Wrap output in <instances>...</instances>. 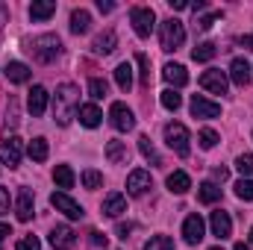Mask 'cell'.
Returning a JSON list of instances; mask_svg holds the SVG:
<instances>
[{
    "mask_svg": "<svg viewBox=\"0 0 253 250\" xmlns=\"http://www.w3.org/2000/svg\"><path fill=\"white\" fill-rule=\"evenodd\" d=\"M77 109H80V91H77V85L62 83L56 88V94H53V118H56V124L68 126Z\"/></svg>",
    "mask_w": 253,
    "mask_h": 250,
    "instance_id": "cell-1",
    "label": "cell"
},
{
    "mask_svg": "<svg viewBox=\"0 0 253 250\" xmlns=\"http://www.w3.org/2000/svg\"><path fill=\"white\" fill-rule=\"evenodd\" d=\"M30 53H33V59L42 65H50L56 56H59V50H62V42H59V36H39V39H33L30 42V47H27Z\"/></svg>",
    "mask_w": 253,
    "mask_h": 250,
    "instance_id": "cell-2",
    "label": "cell"
},
{
    "mask_svg": "<svg viewBox=\"0 0 253 250\" xmlns=\"http://www.w3.org/2000/svg\"><path fill=\"white\" fill-rule=\"evenodd\" d=\"M159 42H162V50H177V47L186 42V27H183V21H177V18L162 21V27H159Z\"/></svg>",
    "mask_w": 253,
    "mask_h": 250,
    "instance_id": "cell-3",
    "label": "cell"
},
{
    "mask_svg": "<svg viewBox=\"0 0 253 250\" xmlns=\"http://www.w3.org/2000/svg\"><path fill=\"white\" fill-rule=\"evenodd\" d=\"M129 21H132V30L138 39H147L153 33V24H156V15L150 6H132L129 9Z\"/></svg>",
    "mask_w": 253,
    "mask_h": 250,
    "instance_id": "cell-4",
    "label": "cell"
},
{
    "mask_svg": "<svg viewBox=\"0 0 253 250\" xmlns=\"http://www.w3.org/2000/svg\"><path fill=\"white\" fill-rule=\"evenodd\" d=\"M165 141L177 156H189V129L183 124H168L165 126Z\"/></svg>",
    "mask_w": 253,
    "mask_h": 250,
    "instance_id": "cell-5",
    "label": "cell"
},
{
    "mask_svg": "<svg viewBox=\"0 0 253 250\" xmlns=\"http://www.w3.org/2000/svg\"><path fill=\"white\" fill-rule=\"evenodd\" d=\"M109 121H112V126H115L118 132H129V129L135 126L132 109H126V103H121V100H115V103L109 106Z\"/></svg>",
    "mask_w": 253,
    "mask_h": 250,
    "instance_id": "cell-6",
    "label": "cell"
},
{
    "mask_svg": "<svg viewBox=\"0 0 253 250\" xmlns=\"http://www.w3.org/2000/svg\"><path fill=\"white\" fill-rule=\"evenodd\" d=\"M50 203H53V206H56V209H59L62 215H68L71 221L83 218V206H80V203H77L74 197H68L65 191H53V194H50Z\"/></svg>",
    "mask_w": 253,
    "mask_h": 250,
    "instance_id": "cell-7",
    "label": "cell"
},
{
    "mask_svg": "<svg viewBox=\"0 0 253 250\" xmlns=\"http://www.w3.org/2000/svg\"><path fill=\"white\" fill-rule=\"evenodd\" d=\"M47 88L44 85H33L30 88V94H27V109L33 112V118H42L44 115V109H47Z\"/></svg>",
    "mask_w": 253,
    "mask_h": 250,
    "instance_id": "cell-8",
    "label": "cell"
},
{
    "mask_svg": "<svg viewBox=\"0 0 253 250\" xmlns=\"http://www.w3.org/2000/svg\"><path fill=\"white\" fill-rule=\"evenodd\" d=\"M21 138H6L3 144H0V165H9V168H18V162H21Z\"/></svg>",
    "mask_w": 253,
    "mask_h": 250,
    "instance_id": "cell-9",
    "label": "cell"
},
{
    "mask_svg": "<svg viewBox=\"0 0 253 250\" xmlns=\"http://www.w3.org/2000/svg\"><path fill=\"white\" fill-rule=\"evenodd\" d=\"M200 85L206 88V91H212V94H227V74L224 71H203V77H200Z\"/></svg>",
    "mask_w": 253,
    "mask_h": 250,
    "instance_id": "cell-10",
    "label": "cell"
},
{
    "mask_svg": "<svg viewBox=\"0 0 253 250\" xmlns=\"http://www.w3.org/2000/svg\"><path fill=\"white\" fill-rule=\"evenodd\" d=\"M147 188H150V171H144V168L129 171V177H126V191H129L132 197H141Z\"/></svg>",
    "mask_w": 253,
    "mask_h": 250,
    "instance_id": "cell-11",
    "label": "cell"
},
{
    "mask_svg": "<svg viewBox=\"0 0 253 250\" xmlns=\"http://www.w3.org/2000/svg\"><path fill=\"white\" fill-rule=\"evenodd\" d=\"M191 115L194 118H218L221 115V106L212 103V100H206L203 94H194L191 97Z\"/></svg>",
    "mask_w": 253,
    "mask_h": 250,
    "instance_id": "cell-12",
    "label": "cell"
},
{
    "mask_svg": "<svg viewBox=\"0 0 253 250\" xmlns=\"http://www.w3.org/2000/svg\"><path fill=\"white\" fill-rule=\"evenodd\" d=\"M203 230H206L203 218H200V215H189V218L183 221V239H186V245H197V242L203 239Z\"/></svg>",
    "mask_w": 253,
    "mask_h": 250,
    "instance_id": "cell-13",
    "label": "cell"
},
{
    "mask_svg": "<svg viewBox=\"0 0 253 250\" xmlns=\"http://www.w3.org/2000/svg\"><path fill=\"white\" fill-rule=\"evenodd\" d=\"M50 245H53L56 250H71L74 245H77V236H74V230H71V227L59 224V227H53V230H50Z\"/></svg>",
    "mask_w": 253,
    "mask_h": 250,
    "instance_id": "cell-14",
    "label": "cell"
},
{
    "mask_svg": "<svg viewBox=\"0 0 253 250\" xmlns=\"http://www.w3.org/2000/svg\"><path fill=\"white\" fill-rule=\"evenodd\" d=\"M209 224H212V236H218V239H230V233H233V221H230V215H227L224 209L212 212Z\"/></svg>",
    "mask_w": 253,
    "mask_h": 250,
    "instance_id": "cell-15",
    "label": "cell"
},
{
    "mask_svg": "<svg viewBox=\"0 0 253 250\" xmlns=\"http://www.w3.org/2000/svg\"><path fill=\"white\" fill-rule=\"evenodd\" d=\"M162 77H165V83H171L174 88H183V85L189 83V71H186L183 65H177V62L165 65V68H162Z\"/></svg>",
    "mask_w": 253,
    "mask_h": 250,
    "instance_id": "cell-16",
    "label": "cell"
},
{
    "mask_svg": "<svg viewBox=\"0 0 253 250\" xmlns=\"http://www.w3.org/2000/svg\"><path fill=\"white\" fill-rule=\"evenodd\" d=\"M33 209H36V203H33V191H30V188H21V191H18V203H15L18 221H30V218H33Z\"/></svg>",
    "mask_w": 253,
    "mask_h": 250,
    "instance_id": "cell-17",
    "label": "cell"
},
{
    "mask_svg": "<svg viewBox=\"0 0 253 250\" xmlns=\"http://www.w3.org/2000/svg\"><path fill=\"white\" fill-rule=\"evenodd\" d=\"M121 212H126V197H124V194H118V191L106 194V200H103V215L118 218Z\"/></svg>",
    "mask_w": 253,
    "mask_h": 250,
    "instance_id": "cell-18",
    "label": "cell"
},
{
    "mask_svg": "<svg viewBox=\"0 0 253 250\" xmlns=\"http://www.w3.org/2000/svg\"><path fill=\"white\" fill-rule=\"evenodd\" d=\"M230 77H233V83H236L239 88H245V85L251 83V65L245 62V59H233V65H230Z\"/></svg>",
    "mask_w": 253,
    "mask_h": 250,
    "instance_id": "cell-19",
    "label": "cell"
},
{
    "mask_svg": "<svg viewBox=\"0 0 253 250\" xmlns=\"http://www.w3.org/2000/svg\"><path fill=\"white\" fill-rule=\"evenodd\" d=\"M103 121V112L94 106V103H85V106H80V124L88 126V129H94V126H100Z\"/></svg>",
    "mask_w": 253,
    "mask_h": 250,
    "instance_id": "cell-20",
    "label": "cell"
},
{
    "mask_svg": "<svg viewBox=\"0 0 253 250\" xmlns=\"http://www.w3.org/2000/svg\"><path fill=\"white\" fill-rule=\"evenodd\" d=\"M50 15H56V3L53 0H36L30 6V18L33 21H47Z\"/></svg>",
    "mask_w": 253,
    "mask_h": 250,
    "instance_id": "cell-21",
    "label": "cell"
},
{
    "mask_svg": "<svg viewBox=\"0 0 253 250\" xmlns=\"http://www.w3.org/2000/svg\"><path fill=\"white\" fill-rule=\"evenodd\" d=\"M3 74L9 77V83H18V85H21V83H27V80L33 77V71H30V68H27L24 62H9Z\"/></svg>",
    "mask_w": 253,
    "mask_h": 250,
    "instance_id": "cell-22",
    "label": "cell"
},
{
    "mask_svg": "<svg viewBox=\"0 0 253 250\" xmlns=\"http://www.w3.org/2000/svg\"><path fill=\"white\" fill-rule=\"evenodd\" d=\"M88 27H91V15L85 12V9H74L71 12V33H88Z\"/></svg>",
    "mask_w": 253,
    "mask_h": 250,
    "instance_id": "cell-23",
    "label": "cell"
},
{
    "mask_svg": "<svg viewBox=\"0 0 253 250\" xmlns=\"http://www.w3.org/2000/svg\"><path fill=\"white\" fill-rule=\"evenodd\" d=\"M115 44H118V36L112 33V30H106V33H100L97 39H94V53H112L115 50Z\"/></svg>",
    "mask_w": 253,
    "mask_h": 250,
    "instance_id": "cell-24",
    "label": "cell"
},
{
    "mask_svg": "<svg viewBox=\"0 0 253 250\" xmlns=\"http://www.w3.org/2000/svg\"><path fill=\"white\" fill-rule=\"evenodd\" d=\"M191 188V180L186 171H174L171 177H168V191H174V194H186Z\"/></svg>",
    "mask_w": 253,
    "mask_h": 250,
    "instance_id": "cell-25",
    "label": "cell"
},
{
    "mask_svg": "<svg viewBox=\"0 0 253 250\" xmlns=\"http://www.w3.org/2000/svg\"><path fill=\"white\" fill-rule=\"evenodd\" d=\"M27 153H30V159H33V162H44V159H47V153H50L47 138H42V135H39V138H33V141H30V147H27Z\"/></svg>",
    "mask_w": 253,
    "mask_h": 250,
    "instance_id": "cell-26",
    "label": "cell"
},
{
    "mask_svg": "<svg viewBox=\"0 0 253 250\" xmlns=\"http://www.w3.org/2000/svg\"><path fill=\"white\" fill-rule=\"evenodd\" d=\"M106 159H109L112 165H121V162H126V144H124V141L112 138V141L106 144Z\"/></svg>",
    "mask_w": 253,
    "mask_h": 250,
    "instance_id": "cell-27",
    "label": "cell"
},
{
    "mask_svg": "<svg viewBox=\"0 0 253 250\" xmlns=\"http://www.w3.org/2000/svg\"><path fill=\"white\" fill-rule=\"evenodd\" d=\"M197 200H200V203H218V200H221V188L215 186V183H200Z\"/></svg>",
    "mask_w": 253,
    "mask_h": 250,
    "instance_id": "cell-28",
    "label": "cell"
},
{
    "mask_svg": "<svg viewBox=\"0 0 253 250\" xmlns=\"http://www.w3.org/2000/svg\"><path fill=\"white\" fill-rule=\"evenodd\" d=\"M115 83H118L121 91H129L132 88V68H129V62H121L115 68Z\"/></svg>",
    "mask_w": 253,
    "mask_h": 250,
    "instance_id": "cell-29",
    "label": "cell"
},
{
    "mask_svg": "<svg viewBox=\"0 0 253 250\" xmlns=\"http://www.w3.org/2000/svg\"><path fill=\"white\" fill-rule=\"evenodd\" d=\"M215 53H218V47H215L212 42H203V44H197V47L191 50V59H194V62H209Z\"/></svg>",
    "mask_w": 253,
    "mask_h": 250,
    "instance_id": "cell-30",
    "label": "cell"
},
{
    "mask_svg": "<svg viewBox=\"0 0 253 250\" xmlns=\"http://www.w3.org/2000/svg\"><path fill=\"white\" fill-rule=\"evenodd\" d=\"M138 150H141V156H144L147 162L162 165V159H159V153H156V147H153V141H150L147 135H141V138H138Z\"/></svg>",
    "mask_w": 253,
    "mask_h": 250,
    "instance_id": "cell-31",
    "label": "cell"
},
{
    "mask_svg": "<svg viewBox=\"0 0 253 250\" xmlns=\"http://www.w3.org/2000/svg\"><path fill=\"white\" fill-rule=\"evenodd\" d=\"M53 180H56V186H59V188H71V186H74V171H71L68 165H56Z\"/></svg>",
    "mask_w": 253,
    "mask_h": 250,
    "instance_id": "cell-32",
    "label": "cell"
},
{
    "mask_svg": "<svg viewBox=\"0 0 253 250\" xmlns=\"http://www.w3.org/2000/svg\"><path fill=\"white\" fill-rule=\"evenodd\" d=\"M159 100H162V106H165V109H168V112H177V109H180V106H183V97H180V94H177V91H174V88H165V91H162V97H159Z\"/></svg>",
    "mask_w": 253,
    "mask_h": 250,
    "instance_id": "cell-33",
    "label": "cell"
},
{
    "mask_svg": "<svg viewBox=\"0 0 253 250\" xmlns=\"http://www.w3.org/2000/svg\"><path fill=\"white\" fill-rule=\"evenodd\" d=\"M106 91H109L106 80H100V77H91V80H88V94H91L94 100H103V97H106Z\"/></svg>",
    "mask_w": 253,
    "mask_h": 250,
    "instance_id": "cell-34",
    "label": "cell"
},
{
    "mask_svg": "<svg viewBox=\"0 0 253 250\" xmlns=\"http://www.w3.org/2000/svg\"><path fill=\"white\" fill-rule=\"evenodd\" d=\"M83 186H85V188H100V186H103V174H100V171H94V168L83 171Z\"/></svg>",
    "mask_w": 253,
    "mask_h": 250,
    "instance_id": "cell-35",
    "label": "cell"
},
{
    "mask_svg": "<svg viewBox=\"0 0 253 250\" xmlns=\"http://www.w3.org/2000/svg\"><path fill=\"white\" fill-rule=\"evenodd\" d=\"M236 168H239L242 177H253V153H242L236 159Z\"/></svg>",
    "mask_w": 253,
    "mask_h": 250,
    "instance_id": "cell-36",
    "label": "cell"
},
{
    "mask_svg": "<svg viewBox=\"0 0 253 250\" xmlns=\"http://www.w3.org/2000/svg\"><path fill=\"white\" fill-rule=\"evenodd\" d=\"M144 250H174V242H171L168 236H153V239L144 245Z\"/></svg>",
    "mask_w": 253,
    "mask_h": 250,
    "instance_id": "cell-37",
    "label": "cell"
},
{
    "mask_svg": "<svg viewBox=\"0 0 253 250\" xmlns=\"http://www.w3.org/2000/svg\"><path fill=\"white\" fill-rule=\"evenodd\" d=\"M236 197H239V200H253V180H245V177H242V180L236 183Z\"/></svg>",
    "mask_w": 253,
    "mask_h": 250,
    "instance_id": "cell-38",
    "label": "cell"
},
{
    "mask_svg": "<svg viewBox=\"0 0 253 250\" xmlns=\"http://www.w3.org/2000/svg\"><path fill=\"white\" fill-rule=\"evenodd\" d=\"M215 144H218V132H215V129H209V126H206V129H200V147H203V150H212Z\"/></svg>",
    "mask_w": 253,
    "mask_h": 250,
    "instance_id": "cell-39",
    "label": "cell"
},
{
    "mask_svg": "<svg viewBox=\"0 0 253 250\" xmlns=\"http://www.w3.org/2000/svg\"><path fill=\"white\" fill-rule=\"evenodd\" d=\"M135 62H138V68H141V85L147 88V85H150V59H147L144 53H138Z\"/></svg>",
    "mask_w": 253,
    "mask_h": 250,
    "instance_id": "cell-40",
    "label": "cell"
},
{
    "mask_svg": "<svg viewBox=\"0 0 253 250\" xmlns=\"http://www.w3.org/2000/svg\"><path fill=\"white\" fill-rule=\"evenodd\" d=\"M15 250H42V242L36 236H24V239H18Z\"/></svg>",
    "mask_w": 253,
    "mask_h": 250,
    "instance_id": "cell-41",
    "label": "cell"
},
{
    "mask_svg": "<svg viewBox=\"0 0 253 250\" xmlns=\"http://www.w3.org/2000/svg\"><path fill=\"white\" fill-rule=\"evenodd\" d=\"M218 18H221V12H212V15H203V18L197 21V27H200V30H209V27H212V24H215Z\"/></svg>",
    "mask_w": 253,
    "mask_h": 250,
    "instance_id": "cell-42",
    "label": "cell"
},
{
    "mask_svg": "<svg viewBox=\"0 0 253 250\" xmlns=\"http://www.w3.org/2000/svg\"><path fill=\"white\" fill-rule=\"evenodd\" d=\"M91 245H94V248H106V236L94 230V233H91Z\"/></svg>",
    "mask_w": 253,
    "mask_h": 250,
    "instance_id": "cell-43",
    "label": "cell"
},
{
    "mask_svg": "<svg viewBox=\"0 0 253 250\" xmlns=\"http://www.w3.org/2000/svg\"><path fill=\"white\" fill-rule=\"evenodd\" d=\"M3 212H9V191L6 188H0V215Z\"/></svg>",
    "mask_w": 253,
    "mask_h": 250,
    "instance_id": "cell-44",
    "label": "cell"
},
{
    "mask_svg": "<svg viewBox=\"0 0 253 250\" xmlns=\"http://www.w3.org/2000/svg\"><path fill=\"white\" fill-rule=\"evenodd\" d=\"M168 6H171L174 12H183V9H189L191 3H189V0H168Z\"/></svg>",
    "mask_w": 253,
    "mask_h": 250,
    "instance_id": "cell-45",
    "label": "cell"
},
{
    "mask_svg": "<svg viewBox=\"0 0 253 250\" xmlns=\"http://www.w3.org/2000/svg\"><path fill=\"white\" fill-rule=\"evenodd\" d=\"M212 177H215L218 183H224V180L230 177V171H227V168H215V171H212Z\"/></svg>",
    "mask_w": 253,
    "mask_h": 250,
    "instance_id": "cell-46",
    "label": "cell"
},
{
    "mask_svg": "<svg viewBox=\"0 0 253 250\" xmlns=\"http://www.w3.org/2000/svg\"><path fill=\"white\" fill-rule=\"evenodd\" d=\"M132 233V224H118V239H126Z\"/></svg>",
    "mask_w": 253,
    "mask_h": 250,
    "instance_id": "cell-47",
    "label": "cell"
},
{
    "mask_svg": "<svg viewBox=\"0 0 253 250\" xmlns=\"http://www.w3.org/2000/svg\"><path fill=\"white\" fill-rule=\"evenodd\" d=\"M97 9H100V12H112V9H115V3H109V0L103 3V0H97Z\"/></svg>",
    "mask_w": 253,
    "mask_h": 250,
    "instance_id": "cell-48",
    "label": "cell"
},
{
    "mask_svg": "<svg viewBox=\"0 0 253 250\" xmlns=\"http://www.w3.org/2000/svg\"><path fill=\"white\" fill-rule=\"evenodd\" d=\"M6 236H12V230H9V224H3V221H0V242H3Z\"/></svg>",
    "mask_w": 253,
    "mask_h": 250,
    "instance_id": "cell-49",
    "label": "cell"
},
{
    "mask_svg": "<svg viewBox=\"0 0 253 250\" xmlns=\"http://www.w3.org/2000/svg\"><path fill=\"white\" fill-rule=\"evenodd\" d=\"M242 44H245L248 50H253V36H245V39H242Z\"/></svg>",
    "mask_w": 253,
    "mask_h": 250,
    "instance_id": "cell-50",
    "label": "cell"
},
{
    "mask_svg": "<svg viewBox=\"0 0 253 250\" xmlns=\"http://www.w3.org/2000/svg\"><path fill=\"white\" fill-rule=\"evenodd\" d=\"M236 250H251V245H245V242H239V245H236Z\"/></svg>",
    "mask_w": 253,
    "mask_h": 250,
    "instance_id": "cell-51",
    "label": "cell"
},
{
    "mask_svg": "<svg viewBox=\"0 0 253 250\" xmlns=\"http://www.w3.org/2000/svg\"><path fill=\"white\" fill-rule=\"evenodd\" d=\"M251 245H253V230H251Z\"/></svg>",
    "mask_w": 253,
    "mask_h": 250,
    "instance_id": "cell-52",
    "label": "cell"
},
{
    "mask_svg": "<svg viewBox=\"0 0 253 250\" xmlns=\"http://www.w3.org/2000/svg\"><path fill=\"white\" fill-rule=\"evenodd\" d=\"M209 250H224V248H209Z\"/></svg>",
    "mask_w": 253,
    "mask_h": 250,
    "instance_id": "cell-53",
    "label": "cell"
},
{
    "mask_svg": "<svg viewBox=\"0 0 253 250\" xmlns=\"http://www.w3.org/2000/svg\"><path fill=\"white\" fill-rule=\"evenodd\" d=\"M251 71H253V68H251Z\"/></svg>",
    "mask_w": 253,
    "mask_h": 250,
    "instance_id": "cell-54",
    "label": "cell"
}]
</instances>
